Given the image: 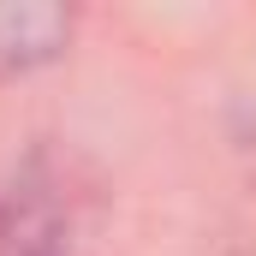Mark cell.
Segmentation results:
<instances>
[{
	"instance_id": "6da1fadb",
	"label": "cell",
	"mask_w": 256,
	"mask_h": 256,
	"mask_svg": "<svg viewBox=\"0 0 256 256\" xmlns=\"http://www.w3.org/2000/svg\"><path fill=\"white\" fill-rule=\"evenodd\" d=\"M84 220L48 161L12 167L0 185V256H84Z\"/></svg>"
},
{
	"instance_id": "7a4b0ae2",
	"label": "cell",
	"mask_w": 256,
	"mask_h": 256,
	"mask_svg": "<svg viewBox=\"0 0 256 256\" xmlns=\"http://www.w3.org/2000/svg\"><path fill=\"white\" fill-rule=\"evenodd\" d=\"M72 42V12L48 0H0V78H24L60 60Z\"/></svg>"
}]
</instances>
